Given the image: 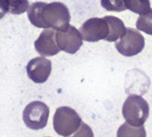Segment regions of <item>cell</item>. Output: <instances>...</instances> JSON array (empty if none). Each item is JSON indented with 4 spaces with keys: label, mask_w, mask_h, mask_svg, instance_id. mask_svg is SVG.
I'll return each mask as SVG.
<instances>
[{
    "label": "cell",
    "mask_w": 152,
    "mask_h": 137,
    "mask_svg": "<svg viewBox=\"0 0 152 137\" xmlns=\"http://www.w3.org/2000/svg\"><path fill=\"white\" fill-rule=\"evenodd\" d=\"M145 45V40L140 31L126 28V31L118 42H116L115 46L119 53L124 56L131 57L140 53Z\"/></svg>",
    "instance_id": "obj_5"
},
{
    "label": "cell",
    "mask_w": 152,
    "mask_h": 137,
    "mask_svg": "<svg viewBox=\"0 0 152 137\" xmlns=\"http://www.w3.org/2000/svg\"><path fill=\"white\" fill-rule=\"evenodd\" d=\"M35 49L42 56H53L60 53L61 49L55 40V29H45L35 41Z\"/></svg>",
    "instance_id": "obj_9"
},
{
    "label": "cell",
    "mask_w": 152,
    "mask_h": 137,
    "mask_svg": "<svg viewBox=\"0 0 152 137\" xmlns=\"http://www.w3.org/2000/svg\"><path fill=\"white\" fill-rule=\"evenodd\" d=\"M49 118V108L42 102H32L26 106L23 111L25 125L33 130L45 127Z\"/></svg>",
    "instance_id": "obj_4"
},
{
    "label": "cell",
    "mask_w": 152,
    "mask_h": 137,
    "mask_svg": "<svg viewBox=\"0 0 152 137\" xmlns=\"http://www.w3.org/2000/svg\"><path fill=\"white\" fill-rule=\"evenodd\" d=\"M104 19L109 24V35L105 38L106 41L115 42L125 35L126 28L122 20L115 16H106Z\"/></svg>",
    "instance_id": "obj_10"
},
{
    "label": "cell",
    "mask_w": 152,
    "mask_h": 137,
    "mask_svg": "<svg viewBox=\"0 0 152 137\" xmlns=\"http://www.w3.org/2000/svg\"><path fill=\"white\" fill-rule=\"evenodd\" d=\"M102 6L107 11L123 12L126 10L124 0H101Z\"/></svg>",
    "instance_id": "obj_16"
},
{
    "label": "cell",
    "mask_w": 152,
    "mask_h": 137,
    "mask_svg": "<svg viewBox=\"0 0 152 137\" xmlns=\"http://www.w3.org/2000/svg\"><path fill=\"white\" fill-rule=\"evenodd\" d=\"M52 71V62L45 57H36L27 65L28 77L35 83H45Z\"/></svg>",
    "instance_id": "obj_8"
},
{
    "label": "cell",
    "mask_w": 152,
    "mask_h": 137,
    "mask_svg": "<svg viewBox=\"0 0 152 137\" xmlns=\"http://www.w3.org/2000/svg\"><path fill=\"white\" fill-rule=\"evenodd\" d=\"M118 136H146V133L144 131V127H134L130 125L129 123H125L122 125L118 132Z\"/></svg>",
    "instance_id": "obj_13"
},
{
    "label": "cell",
    "mask_w": 152,
    "mask_h": 137,
    "mask_svg": "<svg viewBox=\"0 0 152 137\" xmlns=\"http://www.w3.org/2000/svg\"><path fill=\"white\" fill-rule=\"evenodd\" d=\"M126 9L137 14H144L151 10L150 0H124Z\"/></svg>",
    "instance_id": "obj_12"
},
{
    "label": "cell",
    "mask_w": 152,
    "mask_h": 137,
    "mask_svg": "<svg viewBox=\"0 0 152 137\" xmlns=\"http://www.w3.org/2000/svg\"><path fill=\"white\" fill-rule=\"evenodd\" d=\"M55 40L61 50L74 54L83 45L82 36L74 26L69 25L67 29L55 32Z\"/></svg>",
    "instance_id": "obj_6"
},
{
    "label": "cell",
    "mask_w": 152,
    "mask_h": 137,
    "mask_svg": "<svg viewBox=\"0 0 152 137\" xmlns=\"http://www.w3.org/2000/svg\"><path fill=\"white\" fill-rule=\"evenodd\" d=\"M46 3L45 2H36L28 6V18L29 21L37 28L46 29L43 21L42 10Z\"/></svg>",
    "instance_id": "obj_11"
},
{
    "label": "cell",
    "mask_w": 152,
    "mask_h": 137,
    "mask_svg": "<svg viewBox=\"0 0 152 137\" xmlns=\"http://www.w3.org/2000/svg\"><path fill=\"white\" fill-rule=\"evenodd\" d=\"M136 27L138 30L143 31L148 35H152V9L138 18Z\"/></svg>",
    "instance_id": "obj_14"
},
{
    "label": "cell",
    "mask_w": 152,
    "mask_h": 137,
    "mask_svg": "<svg viewBox=\"0 0 152 137\" xmlns=\"http://www.w3.org/2000/svg\"><path fill=\"white\" fill-rule=\"evenodd\" d=\"M79 32L83 40L87 42L105 40L109 35V24L104 18H91L81 26Z\"/></svg>",
    "instance_id": "obj_7"
},
{
    "label": "cell",
    "mask_w": 152,
    "mask_h": 137,
    "mask_svg": "<svg viewBox=\"0 0 152 137\" xmlns=\"http://www.w3.org/2000/svg\"><path fill=\"white\" fill-rule=\"evenodd\" d=\"M80 116L73 109L63 106L56 110L53 116V128L61 136H69L82 125Z\"/></svg>",
    "instance_id": "obj_3"
},
{
    "label": "cell",
    "mask_w": 152,
    "mask_h": 137,
    "mask_svg": "<svg viewBox=\"0 0 152 137\" xmlns=\"http://www.w3.org/2000/svg\"><path fill=\"white\" fill-rule=\"evenodd\" d=\"M8 12H9L8 0H0V19H2Z\"/></svg>",
    "instance_id": "obj_17"
},
{
    "label": "cell",
    "mask_w": 152,
    "mask_h": 137,
    "mask_svg": "<svg viewBox=\"0 0 152 137\" xmlns=\"http://www.w3.org/2000/svg\"><path fill=\"white\" fill-rule=\"evenodd\" d=\"M9 2V12L12 14H21L28 11V0H8Z\"/></svg>",
    "instance_id": "obj_15"
},
{
    "label": "cell",
    "mask_w": 152,
    "mask_h": 137,
    "mask_svg": "<svg viewBox=\"0 0 152 137\" xmlns=\"http://www.w3.org/2000/svg\"><path fill=\"white\" fill-rule=\"evenodd\" d=\"M43 21L45 28L55 30H62L68 28L70 21V14L68 7L61 2L45 4L42 10Z\"/></svg>",
    "instance_id": "obj_2"
},
{
    "label": "cell",
    "mask_w": 152,
    "mask_h": 137,
    "mask_svg": "<svg viewBox=\"0 0 152 137\" xmlns=\"http://www.w3.org/2000/svg\"><path fill=\"white\" fill-rule=\"evenodd\" d=\"M122 113L127 123L134 127H140L149 118L150 106L142 96L132 95L124 103Z\"/></svg>",
    "instance_id": "obj_1"
}]
</instances>
